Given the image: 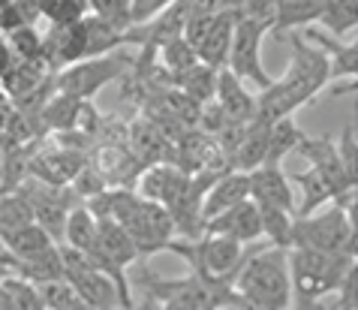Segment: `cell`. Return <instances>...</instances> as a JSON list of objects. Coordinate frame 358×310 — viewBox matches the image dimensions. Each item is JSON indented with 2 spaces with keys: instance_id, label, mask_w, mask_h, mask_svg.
<instances>
[{
  "instance_id": "1",
  "label": "cell",
  "mask_w": 358,
  "mask_h": 310,
  "mask_svg": "<svg viewBox=\"0 0 358 310\" xmlns=\"http://www.w3.org/2000/svg\"><path fill=\"white\" fill-rule=\"evenodd\" d=\"M328 82H331V66H328L325 52L307 43L304 36L292 34L289 69L283 78H271V85L256 99V118H262V121L292 118L298 108L310 103L320 91H325Z\"/></svg>"
},
{
  "instance_id": "2",
  "label": "cell",
  "mask_w": 358,
  "mask_h": 310,
  "mask_svg": "<svg viewBox=\"0 0 358 310\" xmlns=\"http://www.w3.org/2000/svg\"><path fill=\"white\" fill-rule=\"evenodd\" d=\"M289 247L316 250V253L350 256L358 250V226H355V196L343 205H331L320 214H307L292 220Z\"/></svg>"
},
{
  "instance_id": "3",
  "label": "cell",
  "mask_w": 358,
  "mask_h": 310,
  "mask_svg": "<svg viewBox=\"0 0 358 310\" xmlns=\"http://www.w3.org/2000/svg\"><path fill=\"white\" fill-rule=\"evenodd\" d=\"M235 293L268 310H289L292 283H289L286 250L268 247L262 253H247V259L235 274Z\"/></svg>"
},
{
  "instance_id": "4",
  "label": "cell",
  "mask_w": 358,
  "mask_h": 310,
  "mask_svg": "<svg viewBox=\"0 0 358 310\" xmlns=\"http://www.w3.org/2000/svg\"><path fill=\"white\" fill-rule=\"evenodd\" d=\"M286 262H289L292 302H322L325 295L337 293L350 268H355V259L350 256L316 253V250L304 247L286 250Z\"/></svg>"
},
{
  "instance_id": "5",
  "label": "cell",
  "mask_w": 358,
  "mask_h": 310,
  "mask_svg": "<svg viewBox=\"0 0 358 310\" xmlns=\"http://www.w3.org/2000/svg\"><path fill=\"white\" fill-rule=\"evenodd\" d=\"M166 250L187 259L190 274H199L205 280H235L238 268L247 259V250L241 244L220 235H199L190 241H172Z\"/></svg>"
},
{
  "instance_id": "6",
  "label": "cell",
  "mask_w": 358,
  "mask_h": 310,
  "mask_svg": "<svg viewBox=\"0 0 358 310\" xmlns=\"http://www.w3.org/2000/svg\"><path fill=\"white\" fill-rule=\"evenodd\" d=\"M57 247H61L64 280L76 289V295L82 298L87 307L91 310H127L117 286L99 272V268H94L91 259L66 244H57Z\"/></svg>"
},
{
  "instance_id": "7",
  "label": "cell",
  "mask_w": 358,
  "mask_h": 310,
  "mask_svg": "<svg viewBox=\"0 0 358 310\" xmlns=\"http://www.w3.org/2000/svg\"><path fill=\"white\" fill-rule=\"evenodd\" d=\"M268 36V31L253 22V18H244L238 13L235 31H232V43H229V55H226V66L235 78H250L253 85H259L262 91L271 85V76L265 73L262 66V39Z\"/></svg>"
},
{
  "instance_id": "8",
  "label": "cell",
  "mask_w": 358,
  "mask_h": 310,
  "mask_svg": "<svg viewBox=\"0 0 358 310\" xmlns=\"http://www.w3.org/2000/svg\"><path fill=\"white\" fill-rule=\"evenodd\" d=\"M127 61L121 55H103V57H87V61H78L73 66H64L61 73L52 78L55 91L73 99H91L99 87H106L108 82H115L117 76L124 73Z\"/></svg>"
},
{
  "instance_id": "9",
  "label": "cell",
  "mask_w": 358,
  "mask_h": 310,
  "mask_svg": "<svg viewBox=\"0 0 358 310\" xmlns=\"http://www.w3.org/2000/svg\"><path fill=\"white\" fill-rule=\"evenodd\" d=\"M202 235H220V238H229V241H238L241 247L253 244L262 238V217H259V208L256 202H241L229 211L217 214L211 220L202 223Z\"/></svg>"
},
{
  "instance_id": "10",
  "label": "cell",
  "mask_w": 358,
  "mask_h": 310,
  "mask_svg": "<svg viewBox=\"0 0 358 310\" xmlns=\"http://www.w3.org/2000/svg\"><path fill=\"white\" fill-rule=\"evenodd\" d=\"M247 184H250V202H256V208H274V211L295 214V193L289 175L283 169L259 166L247 172Z\"/></svg>"
},
{
  "instance_id": "11",
  "label": "cell",
  "mask_w": 358,
  "mask_h": 310,
  "mask_svg": "<svg viewBox=\"0 0 358 310\" xmlns=\"http://www.w3.org/2000/svg\"><path fill=\"white\" fill-rule=\"evenodd\" d=\"M187 181H190V175L181 172L178 166L154 163V166H145L142 172H138V190L136 193L142 199H148V202H157V205L169 208L178 196L184 193Z\"/></svg>"
},
{
  "instance_id": "12",
  "label": "cell",
  "mask_w": 358,
  "mask_h": 310,
  "mask_svg": "<svg viewBox=\"0 0 358 310\" xmlns=\"http://www.w3.org/2000/svg\"><path fill=\"white\" fill-rule=\"evenodd\" d=\"M214 106L223 112V118L229 124L244 127L247 121L256 118V97H250L244 91V82L235 78L229 69L217 73V94H214Z\"/></svg>"
},
{
  "instance_id": "13",
  "label": "cell",
  "mask_w": 358,
  "mask_h": 310,
  "mask_svg": "<svg viewBox=\"0 0 358 310\" xmlns=\"http://www.w3.org/2000/svg\"><path fill=\"white\" fill-rule=\"evenodd\" d=\"M85 169V157L76 154L73 148H57V151H45L31 160V175L43 184L66 187L73 184Z\"/></svg>"
},
{
  "instance_id": "14",
  "label": "cell",
  "mask_w": 358,
  "mask_h": 310,
  "mask_svg": "<svg viewBox=\"0 0 358 310\" xmlns=\"http://www.w3.org/2000/svg\"><path fill=\"white\" fill-rule=\"evenodd\" d=\"M250 199V184H247V172H235V169H229V172L217 175L214 184L208 187V193L202 199V223L205 220H211L217 214L229 211V208L241 205Z\"/></svg>"
},
{
  "instance_id": "15",
  "label": "cell",
  "mask_w": 358,
  "mask_h": 310,
  "mask_svg": "<svg viewBox=\"0 0 358 310\" xmlns=\"http://www.w3.org/2000/svg\"><path fill=\"white\" fill-rule=\"evenodd\" d=\"M274 121H262V118H253L241 127L238 133V142L232 148V169L235 172H253L265 163L268 154V133H271Z\"/></svg>"
},
{
  "instance_id": "16",
  "label": "cell",
  "mask_w": 358,
  "mask_h": 310,
  "mask_svg": "<svg viewBox=\"0 0 358 310\" xmlns=\"http://www.w3.org/2000/svg\"><path fill=\"white\" fill-rule=\"evenodd\" d=\"M238 22V9H223L214 15L211 27H208L205 39L196 48L199 64L211 66V69H223L226 66V55H229V43H232V31Z\"/></svg>"
},
{
  "instance_id": "17",
  "label": "cell",
  "mask_w": 358,
  "mask_h": 310,
  "mask_svg": "<svg viewBox=\"0 0 358 310\" xmlns=\"http://www.w3.org/2000/svg\"><path fill=\"white\" fill-rule=\"evenodd\" d=\"M217 73H220V69H211L205 64H193L190 69L178 73L172 78V85H175V91H181L190 103L208 106V103H214V94H217Z\"/></svg>"
},
{
  "instance_id": "18",
  "label": "cell",
  "mask_w": 358,
  "mask_h": 310,
  "mask_svg": "<svg viewBox=\"0 0 358 310\" xmlns=\"http://www.w3.org/2000/svg\"><path fill=\"white\" fill-rule=\"evenodd\" d=\"M289 184H298L301 187V205H295V217H307L313 214L320 205L325 202H337V190L331 187L325 175H320L316 169H307V172H295L289 178Z\"/></svg>"
},
{
  "instance_id": "19",
  "label": "cell",
  "mask_w": 358,
  "mask_h": 310,
  "mask_svg": "<svg viewBox=\"0 0 358 310\" xmlns=\"http://www.w3.org/2000/svg\"><path fill=\"white\" fill-rule=\"evenodd\" d=\"M3 244H6L9 253H13V259H18V262H24V259H34L39 253H45V250L57 247L55 238L48 235L43 226H36V223H27L22 229H15V232L3 235Z\"/></svg>"
},
{
  "instance_id": "20",
  "label": "cell",
  "mask_w": 358,
  "mask_h": 310,
  "mask_svg": "<svg viewBox=\"0 0 358 310\" xmlns=\"http://www.w3.org/2000/svg\"><path fill=\"white\" fill-rule=\"evenodd\" d=\"M325 0H277V22L274 34L292 31V27H307L320 22Z\"/></svg>"
},
{
  "instance_id": "21",
  "label": "cell",
  "mask_w": 358,
  "mask_h": 310,
  "mask_svg": "<svg viewBox=\"0 0 358 310\" xmlns=\"http://www.w3.org/2000/svg\"><path fill=\"white\" fill-rule=\"evenodd\" d=\"M301 139H304V133L298 129V124L292 121V118H280V121H274L271 124V133H268V154H265V163L262 166L280 169L286 154H292Z\"/></svg>"
},
{
  "instance_id": "22",
  "label": "cell",
  "mask_w": 358,
  "mask_h": 310,
  "mask_svg": "<svg viewBox=\"0 0 358 310\" xmlns=\"http://www.w3.org/2000/svg\"><path fill=\"white\" fill-rule=\"evenodd\" d=\"M96 241V217L87 211L85 205H76L66 217V226H64V238L61 244L78 250V253H87Z\"/></svg>"
},
{
  "instance_id": "23",
  "label": "cell",
  "mask_w": 358,
  "mask_h": 310,
  "mask_svg": "<svg viewBox=\"0 0 358 310\" xmlns=\"http://www.w3.org/2000/svg\"><path fill=\"white\" fill-rule=\"evenodd\" d=\"M310 43L325 52L328 66H331V78H341V76L355 78V69H358L355 45H341L334 36H325V34H310Z\"/></svg>"
},
{
  "instance_id": "24",
  "label": "cell",
  "mask_w": 358,
  "mask_h": 310,
  "mask_svg": "<svg viewBox=\"0 0 358 310\" xmlns=\"http://www.w3.org/2000/svg\"><path fill=\"white\" fill-rule=\"evenodd\" d=\"M130 145H133L138 163L154 166V163H163L169 139L160 133L157 124H136L133 133H130Z\"/></svg>"
},
{
  "instance_id": "25",
  "label": "cell",
  "mask_w": 358,
  "mask_h": 310,
  "mask_svg": "<svg viewBox=\"0 0 358 310\" xmlns=\"http://www.w3.org/2000/svg\"><path fill=\"white\" fill-rule=\"evenodd\" d=\"M27 223H34V208L24 199L22 190H9V193H0V238L15 232Z\"/></svg>"
},
{
  "instance_id": "26",
  "label": "cell",
  "mask_w": 358,
  "mask_h": 310,
  "mask_svg": "<svg viewBox=\"0 0 358 310\" xmlns=\"http://www.w3.org/2000/svg\"><path fill=\"white\" fill-rule=\"evenodd\" d=\"M320 24H325L331 36L352 34L358 24V0H325Z\"/></svg>"
},
{
  "instance_id": "27",
  "label": "cell",
  "mask_w": 358,
  "mask_h": 310,
  "mask_svg": "<svg viewBox=\"0 0 358 310\" xmlns=\"http://www.w3.org/2000/svg\"><path fill=\"white\" fill-rule=\"evenodd\" d=\"M0 289H3L6 302L13 310H45L43 304V295H39V289L34 283H27L24 277H3L0 280Z\"/></svg>"
},
{
  "instance_id": "28",
  "label": "cell",
  "mask_w": 358,
  "mask_h": 310,
  "mask_svg": "<svg viewBox=\"0 0 358 310\" xmlns=\"http://www.w3.org/2000/svg\"><path fill=\"white\" fill-rule=\"evenodd\" d=\"M3 39H6L15 61H39V55H43V34H39L34 24L15 27V31L3 34Z\"/></svg>"
},
{
  "instance_id": "29",
  "label": "cell",
  "mask_w": 358,
  "mask_h": 310,
  "mask_svg": "<svg viewBox=\"0 0 358 310\" xmlns=\"http://www.w3.org/2000/svg\"><path fill=\"white\" fill-rule=\"evenodd\" d=\"M259 217H262V238H268V247L289 250V232H292L295 214L274 211V208H259Z\"/></svg>"
},
{
  "instance_id": "30",
  "label": "cell",
  "mask_w": 358,
  "mask_h": 310,
  "mask_svg": "<svg viewBox=\"0 0 358 310\" xmlns=\"http://www.w3.org/2000/svg\"><path fill=\"white\" fill-rule=\"evenodd\" d=\"M160 61L166 64V69H172V78H175L178 73H184V69L199 64V57H196L193 48L178 36V39H169L166 45H160Z\"/></svg>"
},
{
  "instance_id": "31",
  "label": "cell",
  "mask_w": 358,
  "mask_h": 310,
  "mask_svg": "<svg viewBox=\"0 0 358 310\" xmlns=\"http://www.w3.org/2000/svg\"><path fill=\"white\" fill-rule=\"evenodd\" d=\"M87 9L117 31H130V0H87Z\"/></svg>"
},
{
  "instance_id": "32",
  "label": "cell",
  "mask_w": 358,
  "mask_h": 310,
  "mask_svg": "<svg viewBox=\"0 0 358 310\" xmlns=\"http://www.w3.org/2000/svg\"><path fill=\"white\" fill-rule=\"evenodd\" d=\"M172 3L175 0H130V27H145L157 15H163Z\"/></svg>"
},
{
  "instance_id": "33",
  "label": "cell",
  "mask_w": 358,
  "mask_h": 310,
  "mask_svg": "<svg viewBox=\"0 0 358 310\" xmlns=\"http://www.w3.org/2000/svg\"><path fill=\"white\" fill-rule=\"evenodd\" d=\"M334 148H337V157H341L343 172L355 181V124H352V121L343 127L341 142H334Z\"/></svg>"
},
{
  "instance_id": "34",
  "label": "cell",
  "mask_w": 358,
  "mask_h": 310,
  "mask_svg": "<svg viewBox=\"0 0 358 310\" xmlns=\"http://www.w3.org/2000/svg\"><path fill=\"white\" fill-rule=\"evenodd\" d=\"M355 277H358V272L355 268H350V274L343 277V283L337 286V304H334V310H358V293H355Z\"/></svg>"
},
{
  "instance_id": "35",
  "label": "cell",
  "mask_w": 358,
  "mask_h": 310,
  "mask_svg": "<svg viewBox=\"0 0 358 310\" xmlns=\"http://www.w3.org/2000/svg\"><path fill=\"white\" fill-rule=\"evenodd\" d=\"M154 302H160V310H202L184 293H163V295H154Z\"/></svg>"
},
{
  "instance_id": "36",
  "label": "cell",
  "mask_w": 358,
  "mask_h": 310,
  "mask_svg": "<svg viewBox=\"0 0 358 310\" xmlns=\"http://www.w3.org/2000/svg\"><path fill=\"white\" fill-rule=\"evenodd\" d=\"M295 310H328L322 302H295Z\"/></svg>"
},
{
  "instance_id": "37",
  "label": "cell",
  "mask_w": 358,
  "mask_h": 310,
  "mask_svg": "<svg viewBox=\"0 0 358 310\" xmlns=\"http://www.w3.org/2000/svg\"><path fill=\"white\" fill-rule=\"evenodd\" d=\"M223 3H226L229 9H238V6H241V0H223Z\"/></svg>"
}]
</instances>
